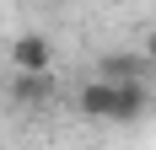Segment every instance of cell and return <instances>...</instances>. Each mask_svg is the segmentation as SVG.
Instances as JSON below:
<instances>
[{
  "label": "cell",
  "instance_id": "1",
  "mask_svg": "<svg viewBox=\"0 0 156 150\" xmlns=\"http://www.w3.org/2000/svg\"><path fill=\"white\" fill-rule=\"evenodd\" d=\"M11 64H16V75L54 70V43H48V32H22V38L11 43Z\"/></svg>",
  "mask_w": 156,
  "mask_h": 150
},
{
  "label": "cell",
  "instance_id": "4",
  "mask_svg": "<svg viewBox=\"0 0 156 150\" xmlns=\"http://www.w3.org/2000/svg\"><path fill=\"white\" fill-rule=\"evenodd\" d=\"M76 107L86 113V118H102V123H108L113 118V86H108V80H86L81 97H76Z\"/></svg>",
  "mask_w": 156,
  "mask_h": 150
},
{
  "label": "cell",
  "instance_id": "5",
  "mask_svg": "<svg viewBox=\"0 0 156 150\" xmlns=\"http://www.w3.org/2000/svg\"><path fill=\"white\" fill-rule=\"evenodd\" d=\"M11 97L16 102H27V107H38V102H48L54 97V75H16V86H11Z\"/></svg>",
  "mask_w": 156,
  "mask_h": 150
},
{
  "label": "cell",
  "instance_id": "2",
  "mask_svg": "<svg viewBox=\"0 0 156 150\" xmlns=\"http://www.w3.org/2000/svg\"><path fill=\"white\" fill-rule=\"evenodd\" d=\"M151 64L145 54H108V59L97 64V80H113V86H124V80H145Z\"/></svg>",
  "mask_w": 156,
  "mask_h": 150
},
{
  "label": "cell",
  "instance_id": "6",
  "mask_svg": "<svg viewBox=\"0 0 156 150\" xmlns=\"http://www.w3.org/2000/svg\"><path fill=\"white\" fill-rule=\"evenodd\" d=\"M145 64L156 70V27H151V38H145Z\"/></svg>",
  "mask_w": 156,
  "mask_h": 150
},
{
  "label": "cell",
  "instance_id": "3",
  "mask_svg": "<svg viewBox=\"0 0 156 150\" xmlns=\"http://www.w3.org/2000/svg\"><path fill=\"white\" fill-rule=\"evenodd\" d=\"M108 86H113V80H108ZM140 113H145V86H140V80L113 86V118H108V123H135Z\"/></svg>",
  "mask_w": 156,
  "mask_h": 150
}]
</instances>
